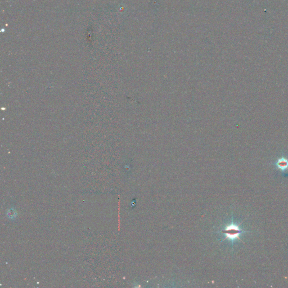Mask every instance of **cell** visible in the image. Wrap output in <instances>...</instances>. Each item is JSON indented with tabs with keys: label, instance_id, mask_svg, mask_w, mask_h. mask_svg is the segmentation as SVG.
<instances>
[{
	"label": "cell",
	"instance_id": "obj_2",
	"mask_svg": "<svg viewBox=\"0 0 288 288\" xmlns=\"http://www.w3.org/2000/svg\"><path fill=\"white\" fill-rule=\"evenodd\" d=\"M276 168L284 173L288 170V159L284 156H282L277 159L275 163Z\"/></svg>",
	"mask_w": 288,
	"mask_h": 288
},
{
	"label": "cell",
	"instance_id": "obj_1",
	"mask_svg": "<svg viewBox=\"0 0 288 288\" xmlns=\"http://www.w3.org/2000/svg\"><path fill=\"white\" fill-rule=\"evenodd\" d=\"M249 232L251 231L243 230L242 229H241L239 225L235 224L233 222H232L231 224L226 226L221 232L225 235V239L229 240L232 242H234L236 240L240 239V237L242 234Z\"/></svg>",
	"mask_w": 288,
	"mask_h": 288
}]
</instances>
